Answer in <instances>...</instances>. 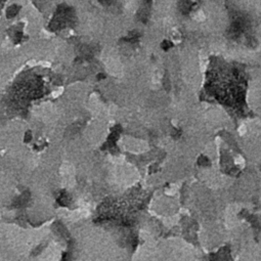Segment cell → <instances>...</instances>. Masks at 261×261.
<instances>
[{
  "label": "cell",
  "mask_w": 261,
  "mask_h": 261,
  "mask_svg": "<svg viewBox=\"0 0 261 261\" xmlns=\"http://www.w3.org/2000/svg\"><path fill=\"white\" fill-rule=\"evenodd\" d=\"M191 7H192V3L188 0H181L180 3H179V8H180V10L183 13H186L188 10L191 9Z\"/></svg>",
  "instance_id": "1"
},
{
  "label": "cell",
  "mask_w": 261,
  "mask_h": 261,
  "mask_svg": "<svg viewBox=\"0 0 261 261\" xmlns=\"http://www.w3.org/2000/svg\"><path fill=\"white\" fill-rule=\"evenodd\" d=\"M18 7L17 6H11L9 8V9L7 10V16L9 18H11V17H13V16H16V14L18 13Z\"/></svg>",
  "instance_id": "2"
},
{
  "label": "cell",
  "mask_w": 261,
  "mask_h": 261,
  "mask_svg": "<svg viewBox=\"0 0 261 261\" xmlns=\"http://www.w3.org/2000/svg\"><path fill=\"white\" fill-rule=\"evenodd\" d=\"M170 46H171V44H170L169 42H165L164 44H163V48H164V49H167L168 47H170Z\"/></svg>",
  "instance_id": "3"
}]
</instances>
